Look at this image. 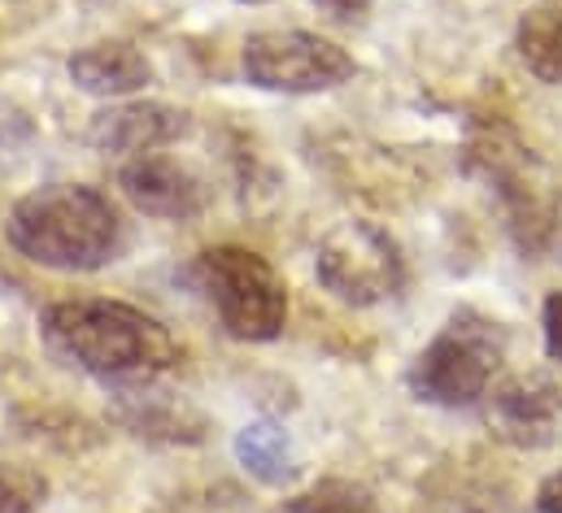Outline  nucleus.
<instances>
[{
	"instance_id": "1",
	"label": "nucleus",
	"mask_w": 562,
	"mask_h": 513,
	"mask_svg": "<svg viewBox=\"0 0 562 513\" xmlns=\"http://www.w3.org/2000/svg\"><path fill=\"white\" fill-rule=\"evenodd\" d=\"M40 335L57 362L114 387L157 384L183 357L166 322H157L153 314L127 300H105V296H75L48 305Z\"/></svg>"
},
{
	"instance_id": "2",
	"label": "nucleus",
	"mask_w": 562,
	"mask_h": 513,
	"mask_svg": "<svg viewBox=\"0 0 562 513\" xmlns=\"http://www.w3.org/2000/svg\"><path fill=\"white\" fill-rule=\"evenodd\" d=\"M4 240L40 270L92 274L119 261L127 244V223L105 192L88 183H48L40 192H26L9 209Z\"/></svg>"
},
{
	"instance_id": "3",
	"label": "nucleus",
	"mask_w": 562,
	"mask_h": 513,
	"mask_svg": "<svg viewBox=\"0 0 562 513\" xmlns=\"http://www.w3.org/2000/svg\"><path fill=\"white\" fill-rule=\"evenodd\" d=\"M196 274H201V287L232 340L271 344L283 335L288 283L262 253L240 249V244H218V249L201 253Z\"/></svg>"
},
{
	"instance_id": "4",
	"label": "nucleus",
	"mask_w": 562,
	"mask_h": 513,
	"mask_svg": "<svg viewBox=\"0 0 562 513\" xmlns=\"http://www.w3.org/2000/svg\"><path fill=\"white\" fill-rule=\"evenodd\" d=\"M502 357H506V335L497 331V322L462 309L415 357L406 384L427 404L467 409L488 391L493 371L502 366Z\"/></svg>"
},
{
	"instance_id": "5",
	"label": "nucleus",
	"mask_w": 562,
	"mask_h": 513,
	"mask_svg": "<svg viewBox=\"0 0 562 513\" xmlns=\"http://www.w3.org/2000/svg\"><path fill=\"white\" fill-rule=\"evenodd\" d=\"M314 274L323 283V292H331L340 305L367 309V305H380L402 292L406 256H402V244L380 223L349 218L323 236L318 256H314Z\"/></svg>"
},
{
	"instance_id": "6",
	"label": "nucleus",
	"mask_w": 562,
	"mask_h": 513,
	"mask_svg": "<svg viewBox=\"0 0 562 513\" xmlns=\"http://www.w3.org/2000/svg\"><path fill=\"white\" fill-rule=\"evenodd\" d=\"M240 66L254 88L283 96L331 92L358 75V61L336 39L314 31H258L245 39Z\"/></svg>"
},
{
	"instance_id": "7",
	"label": "nucleus",
	"mask_w": 562,
	"mask_h": 513,
	"mask_svg": "<svg viewBox=\"0 0 562 513\" xmlns=\"http://www.w3.org/2000/svg\"><path fill=\"white\" fill-rule=\"evenodd\" d=\"M119 187L144 218H161V223H192L214 201L210 179L196 166H188V161H179L170 152L132 157L119 170Z\"/></svg>"
},
{
	"instance_id": "8",
	"label": "nucleus",
	"mask_w": 562,
	"mask_h": 513,
	"mask_svg": "<svg viewBox=\"0 0 562 513\" xmlns=\"http://www.w3.org/2000/svg\"><path fill=\"white\" fill-rule=\"evenodd\" d=\"M484 166H488V179L497 183L506 209H510V223L515 231L524 236L528 249H541L554 231V214H559V187L550 183V174L524 152V148H502L493 144L488 152H480Z\"/></svg>"
},
{
	"instance_id": "9",
	"label": "nucleus",
	"mask_w": 562,
	"mask_h": 513,
	"mask_svg": "<svg viewBox=\"0 0 562 513\" xmlns=\"http://www.w3.org/2000/svg\"><path fill=\"white\" fill-rule=\"evenodd\" d=\"M188 127H192V118L179 105L119 101V105H105L88 123V144L97 152H110V157H144V152H157V148L175 144L179 135H188Z\"/></svg>"
},
{
	"instance_id": "10",
	"label": "nucleus",
	"mask_w": 562,
	"mask_h": 513,
	"mask_svg": "<svg viewBox=\"0 0 562 513\" xmlns=\"http://www.w3.org/2000/svg\"><path fill=\"white\" fill-rule=\"evenodd\" d=\"M70 79L88 96L119 101V96H136L153 83V61L127 39H101L70 57Z\"/></svg>"
},
{
	"instance_id": "11",
	"label": "nucleus",
	"mask_w": 562,
	"mask_h": 513,
	"mask_svg": "<svg viewBox=\"0 0 562 513\" xmlns=\"http://www.w3.org/2000/svg\"><path fill=\"white\" fill-rule=\"evenodd\" d=\"M493 413L510 440H546L562 413V387L546 375H515L493 391Z\"/></svg>"
},
{
	"instance_id": "12",
	"label": "nucleus",
	"mask_w": 562,
	"mask_h": 513,
	"mask_svg": "<svg viewBox=\"0 0 562 513\" xmlns=\"http://www.w3.org/2000/svg\"><path fill=\"white\" fill-rule=\"evenodd\" d=\"M148 387L123 391V404H119V418H123L136 435L170 440V444H196V440H205V418H201L196 409H188L183 400L157 396V391H148Z\"/></svg>"
},
{
	"instance_id": "13",
	"label": "nucleus",
	"mask_w": 562,
	"mask_h": 513,
	"mask_svg": "<svg viewBox=\"0 0 562 513\" xmlns=\"http://www.w3.org/2000/svg\"><path fill=\"white\" fill-rule=\"evenodd\" d=\"M236 461L267 488H283L296 479V453H292V440L280 422H249L240 435H236Z\"/></svg>"
},
{
	"instance_id": "14",
	"label": "nucleus",
	"mask_w": 562,
	"mask_h": 513,
	"mask_svg": "<svg viewBox=\"0 0 562 513\" xmlns=\"http://www.w3.org/2000/svg\"><path fill=\"white\" fill-rule=\"evenodd\" d=\"M515 48L528 66V75H537L541 83H562V4H541L528 9L519 18L515 31Z\"/></svg>"
},
{
	"instance_id": "15",
	"label": "nucleus",
	"mask_w": 562,
	"mask_h": 513,
	"mask_svg": "<svg viewBox=\"0 0 562 513\" xmlns=\"http://www.w3.org/2000/svg\"><path fill=\"white\" fill-rule=\"evenodd\" d=\"M276 513H380L375 497L353 479H318L301 497L283 501Z\"/></svg>"
},
{
	"instance_id": "16",
	"label": "nucleus",
	"mask_w": 562,
	"mask_h": 513,
	"mask_svg": "<svg viewBox=\"0 0 562 513\" xmlns=\"http://www.w3.org/2000/svg\"><path fill=\"white\" fill-rule=\"evenodd\" d=\"M48 501V479L35 466L0 461V513H40Z\"/></svg>"
},
{
	"instance_id": "17",
	"label": "nucleus",
	"mask_w": 562,
	"mask_h": 513,
	"mask_svg": "<svg viewBox=\"0 0 562 513\" xmlns=\"http://www.w3.org/2000/svg\"><path fill=\"white\" fill-rule=\"evenodd\" d=\"M31 148H35V123H31V114L22 105H13V101L0 96V174L13 170V166H22Z\"/></svg>"
},
{
	"instance_id": "18",
	"label": "nucleus",
	"mask_w": 562,
	"mask_h": 513,
	"mask_svg": "<svg viewBox=\"0 0 562 513\" xmlns=\"http://www.w3.org/2000/svg\"><path fill=\"white\" fill-rule=\"evenodd\" d=\"M541 322H546V353L562 366V292H554L546 300V318Z\"/></svg>"
},
{
	"instance_id": "19",
	"label": "nucleus",
	"mask_w": 562,
	"mask_h": 513,
	"mask_svg": "<svg viewBox=\"0 0 562 513\" xmlns=\"http://www.w3.org/2000/svg\"><path fill=\"white\" fill-rule=\"evenodd\" d=\"M318 13H327L331 22H362L371 13V0H314Z\"/></svg>"
},
{
	"instance_id": "20",
	"label": "nucleus",
	"mask_w": 562,
	"mask_h": 513,
	"mask_svg": "<svg viewBox=\"0 0 562 513\" xmlns=\"http://www.w3.org/2000/svg\"><path fill=\"white\" fill-rule=\"evenodd\" d=\"M537 510H541V513H562V470H559V475H550V479L541 483V492H537Z\"/></svg>"
},
{
	"instance_id": "21",
	"label": "nucleus",
	"mask_w": 562,
	"mask_h": 513,
	"mask_svg": "<svg viewBox=\"0 0 562 513\" xmlns=\"http://www.w3.org/2000/svg\"><path fill=\"white\" fill-rule=\"evenodd\" d=\"M240 4H262V0H240Z\"/></svg>"
}]
</instances>
